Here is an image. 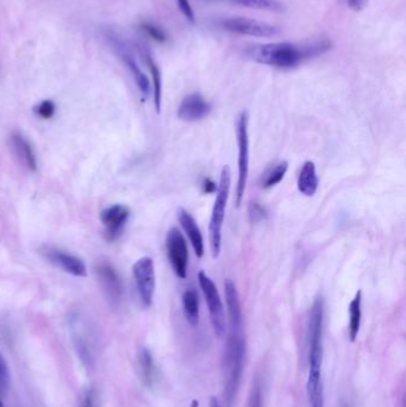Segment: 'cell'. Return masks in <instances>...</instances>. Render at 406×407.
I'll return each instance as SVG.
<instances>
[{
  "label": "cell",
  "instance_id": "cell-35",
  "mask_svg": "<svg viewBox=\"0 0 406 407\" xmlns=\"http://www.w3.org/2000/svg\"><path fill=\"white\" fill-rule=\"evenodd\" d=\"M341 407H351V405H349V404H343L342 406Z\"/></svg>",
  "mask_w": 406,
  "mask_h": 407
},
{
  "label": "cell",
  "instance_id": "cell-18",
  "mask_svg": "<svg viewBox=\"0 0 406 407\" xmlns=\"http://www.w3.org/2000/svg\"><path fill=\"white\" fill-rule=\"evenodd\" d=\"M349 338L351 342H355L359 335L360 327H361V318H362V292L358 291L354 299L349 304Z\"/></svg>",
  "mask_w": 406,
  "mask_h": 407
},
{
  "label": "cell",
  "instance_id": "cell-31",
  "mask_svg": "<svg viewBox=\"0 0 406 407\" xmlns=\"http://www.w3.org/2000/svg\"><path fill=\"white\" fill-rule=\"evenodd\" d=\"M203 191L205 193H213V192H216L217 191V185L211 180V179L206 177V179L204 180Z\"/></svg>",
  "mask_w": 406,
  "mask_h": 407
},
{
  "label": "cell",
  "instance_id": "cell-5",
  "mask_svg": "<svg viewBox=\"0 0 406 407\" xmlns=\"http://www.w3.org/2000/svg\"><path fill=\"white\" fill-rule=\"evenodd\" d=\"M249 114L247 111H242L238 114L236 122L237 146H238V179L236 186V206L241 205L247 181L249 174Z\"/></svg>",
  "mask_w": 406,
  "mask_h": 407
},
{
  "label": "cell",
  "instance_id": "cell-29",
  "mask_svg": "<svg viewBox=\"0 0 406 407\" xmlns=\"http://www.w3.org/2000/svg\"><path fill=\"white\" fill-rule=\"evenodd\" d=\"M265 216H266L265 210H263L261 206L258 205L256 202L250 206V217H251V220H253V222H258V220H261V219L265 218Z\"/></svg>",
  "mask_w": 406,
  "mask_h": 407
},
{
  "label": "cell",
  "instance_id": "cell-27",
  "mask_svg": "<svg viewBox=\"0 0 406 407\" xmlns=\"http://www.w3.org/2000/svg\"><path fill=\"white\" fill-rule=\"evenodd\" d=\"M248 407H263V392L258 383H255L254 387L250 390Z\"/></svg>",
  "mask_w": 406,
  "mask_h": 407
},
{
  "label": "cell",
  "instance_id": "cell-28",
  "mask_svg": "<svg viewBox=\"0 0 406 407\" xmlns=\"http://www.w3.org/2000/svg\"><path fill=\"white\" fill-rule=\"evenodd\" d=\"M175 1H177L180 12L184 15V17L186 18L187 21H190L191 23H195V11L192 9L190 1L188 0H175Z\"/></svg>",
  "mask_w": 406,
  "mask_h": 407
},
{
  "label": "cell",
  "instance_id": "cell-12",
  "mask_svg": "<svg viewBox=\"0 0 406 407\" xmlns=\"http://www.w3.org/2000/svg\"><path fill=\"white\" fill-rule=\"evenodd\" d=\"M96 274H97L98 282L102 287L103 292L105 293V297L109 302H112L114 305H117L123 294V287L122 282L117 270L114 268L107 261L99 262L96 267Z\"/></svg>",
  "mask_w": 406,
  "mask_h": 407
},
{
  "label": "cell",
  "instance_id": "cell-10",
  "mask_svg": "<svg viewBox=\"0 0 406 407\" xmlns=\"http://www.w3.org/2000/svg\"><path fill=\"white\" fill-rule=\"evenodd\" d=\"M39 252L46 260L73 277H85L87 275L85 262L80 257L51 245H43L39 249Z\"/></svg>",
  "mask_w": 406,
  "mask_h": 407
},
{
  "label": "cell",
  "instance_id": "cell-23",
  "mask_svg": "<svg viewBox=\"0 0 406 407\" xmlns=\"http://www.w3.org/2000/svg\"><path fill=\"white\" fill-rule=\"evenodd\" d=\"M288 164L286 161H283L280 164H275L274 168H272L267 174L265 180H263V189H272L274 186L280 184L283 180V177L288 172Z\"/></svg>",
  "mask_w": 406,
  "mask_h": 407
},
{
  "label": "cell",
  "instance_id": "cell-17",
  "mask_svg": "<svg viewBox=\"0 0 406 407\" xmlns=\"http://www.w3.org/2000/svg\"><path fill=\"white\" fill-rule=\"evenodd\" d=\"M142 54H143L144 61L147 63L150 74H152L154 105H155L157 114H160L161 103H162V76H161L160 67L157 66V63L155 62L150 51L144 49Z\"/></svg>",
  "mask_w": 406,
  "mask_h": 407
},
{
  "label": "cell",
  "instance_id": "cell-24",
  "mask_svg": "<svg viewBox=\"0 0 406 407\" xmlns=\"http://www.w3.org/2000/svg\"><path fill=\"white\" fill-rule=\"evenodd\" d=\"M34 112L42 119H51L56 112L55 103L53 101H43L34 107Z\"/></svg>",
  "mask_w": 406,
  "mask_h": 407
},
{
  "label": "cell",
  "instance_id": "cell-25",
  "mask_svg": "<svg viewBox=\"0 0 406 407\" xmlns=\"http://www.w3.org/2000/svg\"><path fill=\"white\" fill-rule=\"evenodd\" d=\"M10 385V372L3 354L0 353V397L6 393Z\"/></svg>",
  "mask_w": 406,
  "mask_h": 407
},
{
  "label": "cell",
  "instance_id": "cell-8",
  "mask_svg": "<svg viewBox=\"0 0 406 407\" xmlns=\"http://www.w3.org/2000/svg\"><path fill=\"white\" fill-rule=\"evenodd\" d=\"M166 249L167 257L174 273L180 279H186L187 267H188V248L186 239L182 231L177 227H172L166 236Z\"/></svg>",
  "mask_w": 406,
  "mask_h": 407
},
{
  "label": "cell",
  "instance_id": "cell-34",
  "mask_svg": "<svg viewBox=\"0 0 406 407\" xmlns=\"http://www.w3.org/2000/svg\"><path fill=\"white\" fill-rule=\"evenodd\" d=\"M190 407H199L198 400H193V401H192V403H191Z\"/></svg>",
  "mask_w": 406,
  "mask_h": 407
},
{
  "label": "cell",
  "instance_id": "cell-22",
  "mask_svg": "<svg viewBox=\"0 0 406 407\" xmlns=\"http://www.w3.org/2000/svg\"><path fill=\"white\" fill-rule=\"evenodd\" d=\"M231 3L249 9L263 10L270 12H283L285 8L279 0H230Z\"/></svg>",
  "mask_w": 406,
  "mask_h": 407
},
{
  "label": "cell",
  "instance_id": "cell-30",
  "mask_svg": "<svg viewBox=\"0 0 406 407\" xmlns=\"http://www.w3.org/2000/svg\"><path fill=\"white\" fill-rule=\"evenodd\" d=\"M346 4H347L349 9L359 12V11H362L367 6L369 0H346Z\"/></svg>",
  "mask_w": 406,
  "mask_h": 407
},
{
  "label": "cell",
  "instance_id": "cell-21",
  "mask_svg": "<svg viewBox=\"0 0 406 407\" xmlns=\"http://www.w3.org/2000/svg\"><path fill=\"white\" fill-rule=\"evenodd\" d=\"M140 368L142 379L147 386H152L154 382L157 381V367L154 362V357L148 349H143L140 354Z\"/></svg>",
  "mask_w": 406,
  "mask_h": 407
},
{
  "label": "cell",
  "instance_id": "cell-33",
  "mask_svg": "<svg viewBox=\"0 0 406 407\" xmlns=\"http://www.w3.org/2000/svg\"><path fill=\"white\" fill-rule=\"evenodd\" d=\"M210 407H222V404L220 403V400L216 397H211V399H210Z\"/></svg>",
  "mask_w": 406,
  "mask_h": 407
},
{
  "label": "cell",
  "instance_id": "cell-16",
  "mask_svg": "<svg viewBox=\"0 0 406 407\" xmlns=\"http://www.w3.org/2000/svg\"><path fill=\"white\" fill-rule=\"evenodd\" d=\"M318 175L316 164L312 161H306L301 167L299 177H298V189L305 197H312L317 192Z\"/></svg>",
  "mask_w": 406,
  "mask_h": 407
},
{
  "label": "cell",
  "instance_id": "cell-14",
  "mask_svg": "<svg viewBox=\"0 0 406 407\" xmlns=\"http://www.w3.org/2000/svg\"><path fill=\"white\" fill-rule=\"evenodd\" d=\"M178 219L182 224V229L186 232L187 237L190 239L195 255L199 259H202L204 257V252H205L204 239L195 219L192 217V214L188 211L182 209V207L178 210Z\"/></svg>",
  "mask_w": 406,
  "mask_h": 407
},
{
  "label": "cell",
  "instance_id": "cell-9",
  "mask_svg": "<svg viewBox=\"0 0 406 407\" xmlns=\"http://www.w3.org/2000/svg\"><path fill=\"white\" fill-rule=\"evenodd\" d=\"M222 26L229 33L253 37H273L280 33L278 26L266 21L246 17L228 18L222 21Z\"/></svg>",
  "mask_w": 406,
  "mask_h": 407
},
{
  "label": "cell",
  "instance_id": "cell-6",
  "mask_svg": "<svg viewBox=\"0 0 406 407\" xmlns=\"http://www.w3.org/2000/svg\"><path fill=\"white\" fill-rule=\"evenodd\" d=\"M198 282L205 302L208 304L212 329L215 331V335L218 338H222L225 334V313L218 290L215 282H212L211 277H209L205 272H199Z\"/></svg>",
  "mask_w": 406,
  "mask_h": 407
},
{
  "label": "cell",
  "instance_id": "cell-19",
  "mask_svg": "<svg viewBox=\"0 0 406 407\" xmlns=\"http://www.w3.org/2000/svg\"><path fill=\"white\" fill-rule=\"evenodd\" d=\"M182 310L187 323L195 327L199 322V297L195 288H188L182 293Z\"/></svg>",
  "mask_w": 406,
  "mask_h": 407
},
{
  "label": "cell",
  "instance_id": "cell-1",
  "mask_svg": "<svg viewBox=\"0 0 406 407\" xmlns=\"http://www.w3.org/2000/svg\"><path fill=\"white\" fill-rule=\"evenodd\" d=\"M331 49V41L323 38L313 42H275L253 46L247 51L248 58L255 62L279 69H292L303 61Z\"/></svg>",
  "mask_w": 406,
  "mask_h": 407
},
{
  "label": "cell",
  "instance_id": "cell-26",
  "mask_svg": "<svg viewBox=\"0 0 406 407\" xmlns=\"http://www.w3.org/2000/svg\"><path fill=\"white\" fill-rule=\"evenodd\" d=\"M142 29L144 30V33L148 35L149 37H152V40H155L157 42H166L167 41V35L165 31L161 29L160 26H155L152 23H144L142 26Z\"/></svg>",
  "mask_w": 406,
  "mask_h": 407
},
{
  "label": "cell",
  "instance_id": "cell-13",
  "mask_svg": "<svg viewBox=\"0 0 406 407\" xmlns=\"http://www.w3.org/2000/svg\"><path fill=\"white\" fill-rule=\"evenodd\" d=\"M212 106L200 93H191L179 106L178 117L185 122H197L208 117Z\"/></svg>",
  "mask_w": 406,
  "mask_h": 407
},
{
  "label": "cell",
  "instance_id": "cell-2",
  "mask_svg": "<svg viewBox=\"0 0 406 407\" xmlns=\"http://www.w3.org/2000/svg\"><path fill=\"white\" fill-rule=\"evenodd\" d=\"M323 327H324V300L317 297L310 309L308 319V345H309V378L306 390L310 403L323 392L321 361H323Z\"/></svg>",
  "mask_w": 406,
  "mask_h": 407
},
{
  "label": "cell",
  "instance_id": "cell-7",
  "mask_svg": "<svg viewBox=\"0 0 406 407\" xmlns=\"http://www.w3.org/2000/svg\"><path fill=\"white\" fill-rule=\"evenodd\" d=\"M132 274L135 279L136 287L141 302L145 309L152 306V298L155 293V266L152 257H144L136 261L132 266Z\"/></svg>",
  "mask_w": 406,
  "mask_h": 407
},
{
  "label": "cell",
  "instance_id": "cell-11",
  "mask_svg": "<svg viewBox=\"0 0 406 407\" xmlns=\"http://www.w3.org/2000/svg\"><path fill=\"white\" fill-rule=\"evenodd\" d=\"M130 214V209L122 204H114L102 211L100 220L104 225V236L107 241L114 242L123 235Z\"/></svg>",
  "mask_w": 406,
  "mask_h": 407
},
{
  "label": "cell",
  "instance_id": "cell-4",
  "mask_svg": "<svg viewBox=\"0 0 406 407\" xmlns=\"http://www.w3.org/2000/svg\"><path fill=\"white\" fill-rule=\"evenodd\" d=\"M231 187V171L228 164L222 168L220 184L217 186L216 199L212 207L211 218L209 224V239L212 259H218L222 248V227L224 223L225 207Z\"/></svg>",
  "mask_w": 406,
  "mask_h": 407
},
{
  "label": "cell",
  "instance_id": "cell-15",
  "mask_svg": "<svg viewBox=\"0 0 406 407\" xmlns=\"http://www.w3.org/2000/svg\"><path fill=\"white\" fill-rule=\"evenodd\" d=\"M11 144L15 154L21 159V164L29 169L30 172L37 171V157L31 143L19 132H15L11 136Z\"/></svg>",
  "mask_w": 406,
  "mask_h": 407
},
{
  "label": "cell",
  "instance_id": "cell-3",
  "mask_svg": "<svg viewBox=\"0 0 406 407\" xmlns=\"http://www.w3.org/2000/svg\"><path fill=\"white\" fill-rule=\"evenodd\" d=\"M246 361V340L243 328H229L228 340L223 357L224 373V406L233 407L241 383L242 374Z\"/></svg>",
  "mask_w": 406,
  "mask_h": 407
},
{
  "label": "cell",
  "instance_id": "cell-32",
  "mask_svg": "<svg viewBox=\"0 0 406 407\" xmlns=\"http://www.w3.org/2000/svg\"><path fill=\"white\" fill-rule=\"evenodd\" d=\"M311 404H312V407H324V393L321 392L316 398L313 399Z\"/></svg>",
  "mask_w": 406,
  "mask_h": 407
},
{
  "label": "cell",
  "instance_id": "cell-20",
  "mask_svg": "<svg viewBox=\"0 0 406 407\" xmlns=\"http://www.w3.org/2000/svg\"><path fill=\"white\" fill-rule=\"evenodd\" d=\"M122 58H123L124 62L127 63V68L132 71V76H134V80H135L137 87L140 89V92L143 94V97H148L149 93H150V83H149L148 76L141 71L140 66L137 64L132 54L123 53Z\"/></svg>",
  "mask_w": 406,
  "mask_h": 407
}]
</instances>
